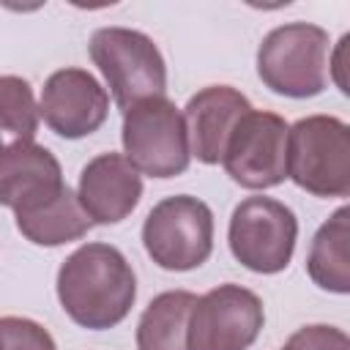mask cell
I'll return each mask as SVG.
<instances>
[{"label": "cell", "mask_w": 350, "mask_h": 350, "mask_svg": "<svg viewBox=\"0 0 350 350\" xmlns=\"http://www.w3.org/2000/svg\"><path fill=\"white\" fill-rule=\"evenodd\" d=\"M57 301L88 331H107L126 320L137 301V276L112 243H82L57 268Z\"/></svg>", "instance_id": "obj_1"}, {"label": "cell", "mask_w": 350, "mask_h": 350, "mask_svg": "<svg viewBox=\"0 0 350 350\" xmlns=\"http://www.w3.org/2000/svg\"><path fill=\"white\" fill-rule=\"evenodd\" d=\"M328 52L331 41L320 25H279L257 46V77L276 96H320L328 88Z\"/></svg>", "instance_id": "obj_2"}, {"label": "cell", "mask_w": 350, "mask_h": 350, "mask_svg": "<svg viewBox=\"0 0 350 350\" xmlns=\"http://www.w3.org/2000/svg\"><path fill=\"white\" fill-rule=\"evenodd\" d=\"M287 178L314 197L350 194V129L334 115H309L287 129Z\"/></svg>", "instance_id": "obj_3"}, {"label": "cell", "mask_w": 350, "mask_h": 350, "mask_svg": "<svg viewBox=\"0 0 350 350\" xmlns=\"http://www.w3.org/2000/svg\"><path fill=\"white\" fill-rule=\"evenodd\" d=\"M88 49L123 112L145 98L167 93V66L150 36L115 25L98 27Z\"/></svg>", "instance_id": "obj_4"}, {"label": "cell", "mask_w": 350, "mask_h": 350, "mask_svg": "<svg viewBox=\"0 0 350 350\" xmlns=\"http://www.w3.org/2000/svg\"><path fill=\"white\" fill-rule=\"evenodd\" d=\"M123 156L148 178H178L191 164L183 112L167 98H145L123 112Z\"/></svg>", "instance_id": "obj_5"}, {"label": "cell", "mask_w": 350, "mask_h": 350, "mask_svg": "<svg viewBox=\"0 0 350 350\" xmlns=\"http://www.w3.org/2000/svg\"><path fill=\"white\" fill-rule=\"evenodd\" d=\"M142 246L164 271H194L213 252V213L191 194L164 197L142 224Z\"/></svg>", "instance_id": "obj_6"}, {"label": "cell", "mask_w": 350, "mask_h": 350, "mask_svg": "<svg viewBox=\"0 0 350 350\" xmlns=\"http://www.w3.org/2000/svg\"><path fill=\"white\" fill-rule=\"evenodd\" d=\"M298 241L295 213L273 197H246L235 205L227 227L232 257L254 273H279L290 265Z\"/></svg>", "instance_id": "obj_7"}, {"label": "cell", "mask_w": 350, "mask_h": 350, "mask_svg": "<svg viewBox=\"0 0 350 350\" xmlns=\"http://www.w3.org/2000/svg\"><path fill=\"white\" fill-rule=\"evenodd\" d=\"M265 309L257 293L241 284H219L200 295L189 312V350H249L260 336Z\"/></svg>", "instance_id": "obj_8"}, {"label": "cell", "mask_w": 350, "mask_h": 350, "mask_svg": "<svg viewBox=\"0 0 350 350\" xmlns=\"http://www.w3.org/2000/svg\"><path fill=\"white\" fill-rule=\"evenodd\" d=\"M287 120L276 112L249 109L232 129L221 167L227 175L252 191L273 189L287 178Z\"/></svg>", "instance_id": "obj_9"}, {"label": "cell", "mask_w": 350, "mask_h": 350, "mask_svg": "<svg viewBox=\"0 0 350 350\" xmlns=\"http://www.w3.org/2000/svg\"><path fill=\"white\" fill-rule=\"evenodd\" d=\"M38 115L63 139L98 131L109 115V93L85 68H60L41 88Z\"/></svg>", "instance_id": "obj_10"}, {"label": "cell", "mask_w": 350, "mask_h": 350, "mask_svg": "<svg viewBox=\"0 0 350 350\" xmlns=\"http://www.w3.org/2000/svg\"><path fill=\"white\" fill-rule=\"evenodd\" d=\"M66 189L60 161L38 142L0 150V205L16 213L36 211Z\"/></svg>", "instance_id": "obj_11"}, {"label": "cell", "mask_w": 350, "mask_h": 350, "mask_svg": "<svg viewBox=\"0 0 350 350\" xmlns=\"http://www.w3.org/2000/svg\"><path fill=\"white\" fill-rule=\"evenodd\" d=\"M77 200L93 224H118L139 205L142 178L123 153H98L79 172Z\"/></svg>", "instance_id": "obj_12"}, {"label": "cell", "mask_w": 350, "mask_h": 350, "mask_svg": "<svg viewBox=\"0 0 350 350\" xmlns=\"http://www.w3.org/2000/svg\"><path fill=\"white\" fill-rule=\"evenodd\" d=\"M254 109L249 98L232 85H208L197 90L183 107L189 150L202 164H221L224 145L235 123Z\"/></svg>", "instance_id": "obj_13"}, {"label": "cell", "mask_w": 350, "mask_h": 350, "mask_svg": "<svg viewBox=\"0 0 350 350\" xmlns=\"http://www.w3.org/2000/svg\"><path fill=\"white\" fill-rule=\"evenodd\" d=\"M306 273L309 279L336 295L350 293V208L342 205L323 221L312 238L306 254Z\"/></svg>", "instance_id": "obj_14"}, {"label": "cell", "mask_w": 350, "mask_h": 350, "mask_svg": "<svg viewBox=\"0 0 350 350\" xmlns=\"http://www.w3.org/2000/svg\"><path fill=\"white\" fill-rule=\"evenodd\" d=\"M14 219H16V230L36 246H63L79 241L93 227V221L88 219L77 194L68 186L46 205L27 213H16Z\"/></svg>", "instance_id": "obj_15"}, {"label": "cell", "mask_w": 350, "mask_h": 350, "mask_svg": "<svg viewBox=\"0 0 350 350\" xmlns=\"http://www.w3.org/2000/svg\"><path fill=\"white\" fill-rule=\"evenodd\" d=\"M197 295L189 290L159 293L137 323V350H189L186 325Z\"/></svg>", "instance_id": "obj_16"}, {"label": "cell", "mask_w": 350, "mask_h": 350, "mask_svg": "<svg viewBox=\"0 0 350 350\" xmlns=\"http://www.w3.org/2000/svg\"><path fill=\"white\" fill-rule=\"evenodd\" d=\"M38 104L27 79L0 74V150L33 142L38 131Z\"/></svg>", "instance_id": "obj_17"}, {"label": "cell", "mask_w": 350, "mask_h": 350, "mask_svg": "<svg viewBox=\"0 0 350 350\" xmlns=\"http://www.w3.org/2000/svg\"><path fill=\"white\" fill-rule=\"evenodd\" d=\"M0 350H57L52 334L30 317H0Z\"/></svg>", "instance_id": "obj_18"}, {"label": "cell", "mask_w": 350, "mask_h": 350, "mask_svg": "<svg viewBox=\"0 0 350 350\" xmlns=\"http://www.w3.org/2000/svg\"><path fill=\"white\" fill-rule=\"evenodd\" d=\"M282 350H350V336L336 325L312 323L298 328Z\"/></svg>", "instance_id": "obj_19"}, {"label": "cell", "mask_w": 350, "mask_h": 350, "mask_svg": "<svg viewBox=\"0 0 350 350\" xmlns=\"http://www.w3.org/2000/svg\"><path fill=\"white\" fill-rule=\"evenodd\" d=\"M347 44H350V36L345 33L339 38V44L334 46V52H328V79L336 82V88L347 96L350 88H347V77H345V55H347Z\"/></svg>", "instance_id": "obj_20"}]
</instances>
